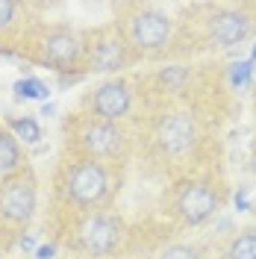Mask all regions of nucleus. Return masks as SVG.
Here are the masks:
<instances>
[{"mask_svg": "<svg viewBox=\"0 0 256 259\" xmlns=\"http://www.w3.org/2000/svg\"><path fill=\"white\" fill-rule=\"evenodd\" d=\"M15 92H18V97H30V100H45V97L50 95V89L41 80H35V77L18 80L15 82Z\"/></svg>", "mask_w": 256, "mask_h": 259, "instance_id": "16", "label": "nucleus"}, {"mask_svg": "<svg viewBox=\"0 0 256 259\" xmlns=\"http://www.w3.org/2000/svg\"><path fill=\"white\" fill-rule=\"evenodd\" d=\"M59 192H62L65 203L74 209H100L112 194V177H109L106 162L86 159V156H77L74 162H68L62 168V177H59Z\"/></svg>", "mask_w": 256, "mask_h": 259, "instance_id": "1", "label": "nucleus"}, {"mask_svg": "<svg viewBox=\"0 0 256 259\" xmlns=\"http://www.w3.org/2000/svg\"><path fill=\"white\" fill-rule=\"evenodd\" d=\"M15 15H18V3H12V0H0V32H6L12 24H15Z\"/></svg>", "mask_w": 256, "mask_h": 259, "instance_id": "18", "label": "nucleus"}, {"mask_svg": "<svg viewBox=\"0 0 256 259\" xmlns=\"http://www.w3.org/2000/svg\"><path fill=\"white\" fill-rule=\"evenodd\" d=\"M38 62L50 65L56 71H71L86 59V35L68 27H50L38 35Z\"/></svg>", "mask_w": 256, "mask_h": 259, "instance_id": "8", "label": "nucleus"}, {"mask_svg": "<svg viewBox=\"0 0 256 259\" xmlns=\"http://www.w3.org/2000/svg\"><path fill=\"white\" fill-rule=\"evenodd\" d=\"M53 253H56V244H41L35 250V259H53Z\"/></svg>", "mask_w": 256, "mask_h": 259, "instance_id": "20", "label": "nucleus"}, {"mask_svg": "<svg viewBox=\"0 0 256 259\" xmlns=\"http://www.w3.org/2000/svg\"><path fill=\"white\" fill-rule=\"evenodd\" d=\"M24 171V153L18 139L6 127H0V177H12Z\"/></svg>", "mask_w": 256, "mask_h": 259, "instance_id": "12", "label": "nucleus"}, {"mask_svg": "<svg viewBox=\"0 0 256 259\" xmlns=\"http://www.w3.org/2000/svg\"><path fill=\"white\" fill-rule=\"evenodd\" d=\"M256 32V12L250 6H215L203 18V41L212 50L244 45Z\"/></svg>", "mask_w": 256, "mask_h": 259, "instance_id": "5", "label": "nucleus"}, {"mask_svg": "<svg viewBox=\"0 0 256 259\" xmlns=\"http://www.w3.org/2000/svg\"><path fill=\"white\" fill-rule=\"evenodd\" d=\"M74 145L80 150V156H86V159H97V162L121 159L124 150H127V133L118 124L86 115L74 130Z\"/></svg>", "mask_w": 256, "mask_h": 259, "instance_id": "7", "label": "nucleus"}, {"mask_svg": "<svg viewBox=\"0 0 256 259\" xmlns=\"http://www.w3.org/2000/svg\"><path fill=\"white\" fill-rule=\"evenodd\" d=\"M224 203V189L212 177H192L174 186L171 194V209L174 215L189 227L206 224Z\"/></svg>", "mask_w": 256, "mask_h": 259, "instance_id": "4", "label": "nucleus"}, {"mask_svg": "<svg viewBox=\"0 0 256 259\" xmlns=\"http://www.w3.org/2000/svg\"><path fill=\"white\" fill-rule=\"evenodd\" d=\"M159 259H203V253H200L197 244L177 242V244H168V247L159 253Z\"/></svg>", "mask_w": 256, "mask_h": 259, "instance_id": "17", "label": "nucleus"}, {"mask_svg": "<svg viewBox=\"0 0 256 259\" xmlns=\"http://www.w3.org/2000/svg\"><path fill=\"white\" fill-rule=\"evenodd\" d=\"M9 127L15 133V139H24V142H30V145H35V142L41 139V127H38L32 118H12Z\"/></svg>", "mask_w": 256, "mask_h": 259, "instance_id": "15", "label": "nucleus"}, {"mask_svg": "<svg viewBox=\"0 0 256 259\" xmlns=\"http://www.w3.org/2000/svg\"><path fill=\"white\" fill-rule=\"evenodd\" d=\"M247 77H250V62H236V65H233V71H230L233 85H244Z\"/></svg>", "mask_w": 256, "mask_h": 259, "instance_id": "19", "label": "nucleus"}, {"mask_svg": "<svg viewBox=\"0 0 256 259\" xmlns=\"http://www.w3.org/2000/svg\"><path fill=\"white\" fill-rule=\"evenodd\" d=\"M118 32L133 53H159L171 45L174 21L156 6H130Z\"/></svg>", "mask_w": 256, "mask_h": 259, "instance_id": "3", "label": "nucleus"}, {"mask_svg": "<svg viewBox=\"0 0 256 259\" xmlns=\"http://www.w3.org/2000/svg\"><path fill=\"white\" fill-rule=\"evenodd\" d=\"M224 256L227 259H256V230L239 233L233 242L227 244Z\"/></svg>", "mask_w": 256, "mask_h": 259, "instance_id": "14", "label": "nucleus"}, {"mask_svg": "<svg viewBox=\"0 0 256 259\" xmlns=\"http://www.w3.org/2000/svg\"><path fill=\"white\" fill-rule=\"evenodd\" d=\"M150 139H153V147L159 150V156H165V159L194 156L200 142H203L200 118L186 106H168L156 115Z\"/></svg>", "mask_w": 256, "mask_h": 259, "instance_id": "2", "label": "nucleus"}, {"mask_svg": "<svg viewBox=\"0 0 256 259\" xmlns=\"http://www.w3.org/2000/svg\"><path fill=\"white\" fill-rule=\"evenodd\" d=\"M86 103H89V115H92V118L118 124V121L127 118L130 109H133V89H130L127 80L115 77V80L100 82L95 92L89 95Z\"/></svg>", "mask_w": 256, "mask_h": 259, "instance_id": "11", "label": "nucleus"}, {"mask_svg": "<svg viewBox=\"0 0 256 259\" xmlns=\"http://www.w3.org/2000/svg\"><path fill=\"white\" fill-rule=\"evenodd\" d=\"M124 242V221L112 212H82L74 224V244L89 256H109Z\"/></svg>", "mask_w": 256, "mask_h": 259, "instance_id": "6", "label": "nucleus"}, {"mask_svg": "<svg viewBox=\"0 0 256 259\" xmlns=\"http://www.w3.org/2000/svg\"><path fill=\"white\" fill-rule=\"evenodd\" d=\"M35 212V180L30 171H18L0 186V215L12 224H27Z\"/></svg>", "mask_w": 256, "mask_h": 259, "instance_id": "10", "label": "nucleus"}, {"mask_svg": "<svg viewBox=\"0 0 256 259\" xmlns=\"http://www.w3.org/2000/svg\"><path fill=\"white\" fill-rule=\"evenodd\" d=\"M86 68L92 74H115L133 62V50L127 48L124 35L118 30L97 32L92 41H86Z\"/></svg>", "mask_w": 256, "mask_h": 259, "instance_id": "9", "label": "nucleus"}, {"mask_svg": "<svg viewBox=\"0 0 256 259\" xmlns=\"http://www.w3.org/2000/svg\"><path fill=\"white\" fill-rule=\"evenodd\" d=\"M192 82V68L189 65H165L156 74V89L162 95H183Z\"/></svg>", "mask_w": 256, "mask_h": 259, "instance_id": "13", "label": "nucleus"}]
</instances>
